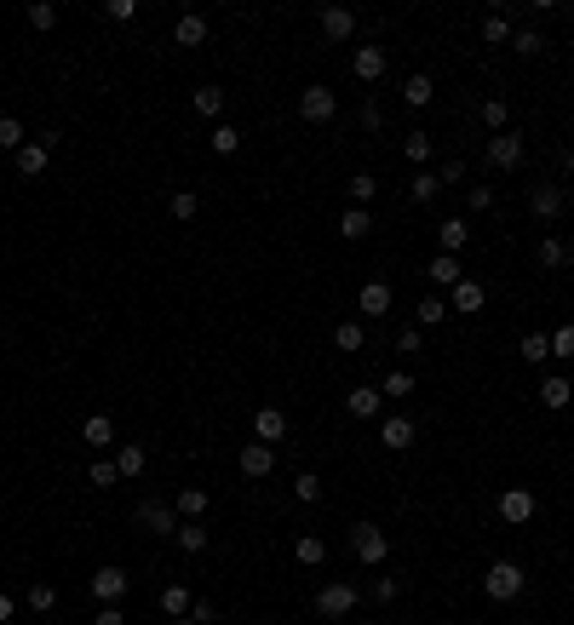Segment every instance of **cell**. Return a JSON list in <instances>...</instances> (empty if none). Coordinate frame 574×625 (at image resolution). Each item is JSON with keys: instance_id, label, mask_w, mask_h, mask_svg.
Returning a JSON list of instances; mask_svg holds the SVG:
<instances>
[{"instance_id": "1", "label": "cell", "mask_w": 574, "mask_h": 625, "mask_svg": "<svg viewBox=\"0 0 574 625\" xmlns=\"http://www.w3.org/2000/svg\"><path fill=\"white\" fill-rule=\"evenodd\" d=\"M351 557L362 562V568H379V562L391 557V534H385L379 522H351Z\"/></svg>"}, {"instance_id": "2", "label": "cell", "mask_w": 574, "mask_h": 625, "mask_svg": "<svg viewBox=\"0 0 574 625\" xmlns=\"http://www.w3.org/2000/svg\"><path fill=\"white\" fill-rule=\"evenodd\" d=\"M523 585H529V574H523L511 557L488 562V574H483V591H488L494 602H517V597H523Z\"/></svg>"}, {"instance_id": "3", "label": "cell", "mask_w": 574, "mask_h": 625, "mask_svg": "<svg viewBox=\"0 0 574 625\" xmlns=\"http://www.w3.org/2000/svg\"><path fill=\"white\" fill-rule=\"evenodd\" d=\"M356 602H362V591H356L351 580H328V585L316 591V614H322V620H345Z\"/></svg>"}, {"instance_id": "4", "label": "cell", "mask_w": 574, "mask_h": 625, "mask_svg": "<svg viewBox=\"0 0 574 625\" xmlns=\"http://www.w3.org/2000/svg\"><path fill=\"white\" fill-rule=\"evenodd\" d=\"M333 115H339L333 86H305V92H299V121H310V127H328Z\"/></svg>"}, {"instance_id": "5", "label": "cell", "mask_w": 574, "mask_h": 625, "mask_svg": "<svg viewBox=\"0 0 574 625\" xmlns=\"http://www.w3.org/2000/svg\"><path fill=\"white\" fill-rule=\"evenodd\" d=\"M87 591H92V597H98V608H104V602H121V597H127V591H132V580H127V568L104 562V568L87 580Z\"/></svg>"}, {"instance_id": "6", "label": "cell", "mask_w": 574, "mask_h": 625, "mask_svg": "<svg viewBox=\"0 0 574 625\" xmlns=\"http://www.w3.org/2000/svg\"><path fill=\"white\" fill-rule=\"evenodd\" d=\"M488 167L494 173H517L523 167V132H494L488 138Z\"/></svg>"}, {"instance_id": "7", "label": "cell", "mask_w": 574, "mask_h": 625, "mask_svg": "<svg viewBox=\"0 0 574 625\" xmlns=\"http://www.w3.org/2000/svg\"><path fill=\"white\" fill-rule=\"evenodd\" d=\"M534 511H540V499H534V488H506V494H500V517H506L511 528H523V522H534Z\"/></svg>"}, {"instance_id": "8", "label": "cell", "mask_w": 574, "mask_h": 625, "mask_svg": "<svg viewBox=\"0 0 574 625\" xmlns=\"http://www.w3.org/2000/svg\"><path fill=\"white\" fill-rule=\"evenodd\" d=\"M138 522H144L150 534H161V539L178 534V511L167 505V499H144V505H138Z\"/></svg>"}, {"instance_id": "9", "label": "cell", "mask_w": 574, "mask_h": 625, "mask_svg": "<svg viewBox=\"0 0 574 625\" xmlns=\"http://www.w3.org/2000/svg\"><path fill=\"white\" fill-rule=\"evenodd\" d=\"M12 167H18L23 178H41L46 167H52V132H46V138H35V144H23L18 155H12Z\"/></svg>"}, {"instance_id": "10", "label": "cell", "mask_w": 574, "mask_h": 625, "mask_svg": "<svg viewBox=\"0 0 574 625\" xmlns=\"http://www.w3.org/2000/svg\"><path fill=\"white\" fill-rule=\"evenodd\" d=\"M276 471V448L270 442H241V476L247 482H265Z\"/></svg>"}, {"instance_id": "11", "label": "cell", "mask_w": 574, "mask_h": 625, "mask_svg": "<svg viewBox=\"0 0 574 625\" xmlns=\"http://www.w3.org/2000/svg\"><path fill=\"white\" fill-rule=\"evenodd\" d=\"M483 304H488V287H483V281L465 276V281H454V287H448V310H460V316H477Z\"/></svg>"}, {"instance_id": "12", "label": "cell", "mask_w": 574, "mask_h": 625, "mask_svg": "<svg viewBox=\"0 0 574 625\" xmlns=\"http://www.w3.org/2000/svg\"><path fill=\"white\" fill-rule=\"evenodd\" d=\"M414 436H420V425H414L408 413H391V419L379 425V448H391V453H408V448H414Z\"/></svg>"}, {"instance_id": "13", "label": "cell", "mask_w": 574, "mask_h": 625, "mask_svg": "<svg viewBox=\"0 0 574 625\" xmlns=\"http://www.w3.org/2000/svg\"><path fill=\"white\" fill-rule=\"evenodd\" d=\"M563 207H569V201H563V190H557V184H534V190H529V213L540 218V224L563 218Z\"/></svg>"}, {"instance_id": "14", "label": "cell", "mask_w": 574, "mask_h": 625, "mask_svg": "<svg viewBox=\"0 0 574 625\" xmlns=\"http://www.w3.org/2000/svg\"><path fill=\"white\" fill-rule=\"evenodd\" d=\"M391 304H396V293L385 287V281H368L362 293H356V310H362L368 322H379V316H391Z\"/></svg>"}, {"instance_id": "15", "label": "cell", "mask_w": 574, "mask_h": 625, "mask_svg": "<svg viewBox=\"0 0 574 625\" xmlns=\"http://www.w3.org/2000/svg\"><path fill=\"white\" fill-rule=\"evenodd\" d=\"M351 75H356L362 86L385 81V46H356V58H351Z\"/></svg>"}, {"instance_id": "16", "label": "cell", "mask_w": 574, "mask_h": 625, "mask_svg": "<svg viewBox=\"0 0 574 625\" xmlns=\"http://www.w3.org/2000/svg\"><path fill=\"white\" fill-rule=\"evenodd\" d=\"M282 436H287V413H282V408H259V413H253V442H270V448H276Z\"/></svg>"}, {"instance_id": "17", "label": "cell", "mask_w": 574, "mask_h": 625, "mask_svg": "<svg viewBox=\"0 0 574 625\" xmlns=\"http://www.w3.org/2000/svg\"><path fill=\"white\" fill-rule=\"evenodd\" d=\"M379 385H356V390H345V408H351V419H379Z\"/></svg>"}, {"instance_id": "18", "label": "cell", "mask_w": 574, "mask_h": 625, "mask_svg": "<svg viewBox=\"0 0 574 625\" xmlns=\"http://www.w3.org/2000/svg\"><path fill=\"white\" fill-rule=\"evenodd\" d=\"M437 241H442V253H465V241H471V218H442L437 224Z\"/></svg>"}, {"instance_id": "19", "label": "cell", "mask_w": 574, "mask_h": 625, "mask_svg": "<svg viewBox=\"0 0 574 625\" xmlns=\"http://www.w3.org/2000/svg\"><path fill=\"white\" fill-rule=\"evenodd\" d=\"M574 402V385L563 379V373H551V379H540V408H551V413H563Z\"/></svg>"}, {"instance_id": "20", "label": "cell", "mask_w": 574, "mask_h": 625, "mask_svg": "<svg viewBox=\"0 0 574 625\" xmlns=\"http://www.w3.org/2000/svg\"><path fill=\"white\" fill-rule=\"evenodd\" d=\"M207 505H213L207 488H178V494H173V511H178L184 522H201V517H207Z\"/></svg>"}, {"instance_id": "21", "label": "cell", "mask_w": 574, "mask_h": 625, "mask_svg": "<svg viewBox=\"0 0 574 625\" xmlns=\"http://www.w3.org/2000/svg\"><path fill=\"white\" fill-rule=\"evenodd\" d=\"M322 35H328V41H351L356 35V12L351 6H328V12H322Z\"/></svg>"}, {"instance_id": "22", "label": "cell", "mask_w": 574, "mask_h": 625, "mask_svg": "<svg viewBox=\"0 0 574 625\" xmlns=\"http://www.w3.org/2000/svg\"><path fill=\"white\" fill-rule=\"evenodd\" d=\"M190 104H196V115H201V121H219V115H224V86H213V81H201Z\"/></svg>"}, {"instance_id": "23", "label": "cell", "mask_w": 574, "mask_h": 625, "mask_svg": "<svg viewBox=\"0 0 574 625\" xmlns=\"http://www.w3.org/2000/svg\"><path fill=\"white\" fill-rule=\"evenodd\" d=\"M402 155H408L414 167H431V155H437V138H431L425 127H414L408 138H402Z\"/></svg>"}, {"instance_id": "24", "label": "cell", "mask_w": 574, "mask_h": 625, "mask_svg": "<svg viewBox=\"0 0 574 625\" xmlns=\"http://www.w3.org/2000/svg\"><path fill=\"white\" fill-rule=\"evenodd\" d=\"M442 316H448V293H425V299L414 304V327H420V333H425V327H437Z\"/></svg>"}, {"instance_id": "25", "label": "cell", "mask_w": 574, "mask_h": 625, "mask_svg": "<svg viewBox=\"0 0 574 625\" xmlns=\"http://www.w3.org/2000/svg\"><path fill=\"white\" fill-rule=\"evenodd\" d=\"M207 35H213V29H207V18H201V12H184V18L173 23V41H178V46H201Z\"/></svg>"}, {"instance_id": "26", "label": "cell", "mask_w": 574, "mask_h": 625, "mask_svg": "<svg viewBox=\"0 0 574 625\" xmlns=\"http://www.w3.org/2000/svg\"><path fill=\"white\" fill-rule=\"evenodd\" d=\"M368 230H374V213H368V207H345V213H339V236H345V241H362Z\"/></svg>"}, {"instance_id": "27", "label": "cell", "mask_w": 574, "mask_h": 625, "mask_svg": "<svg viewBox=\"0 0 574 625\" xmlns=\"http://www.w3.org/2000/svg\"><path fill=\"white\" fill-rule=\"evenodd\" d=\"M431 98H437V81H431V75H408V81H402V104L408 109H425Z\"/></svg>"}, {"instance_id": "28", "label": "cell", "mask_w": 574, "mask_h": 625, "mask_svg": "<svg viewBox=\"0 0 574 625\" xmlns=\"http://www.w3.org/2000/svg\"><path fill=\"white\" fill-rule=\"evenodd\" d=\"M425 276H431V287H454V281H465V270H460V258H454V253L431 258V264H425Z\"/></svg>"}, {"instance_id": "29", "label": "cell", "mask_w": 574, "mask_h": 625, "mask_svg": "<svg viewBox=\"0 0 574 625\" xmlns=\"http://www.w3.org/2000/svg\"><path fill=\"white\" fill-rule=\"evenodd\" d=\"M477 121H483L488 132H511V109H506V98H483V104H477Z\"/></svg>"}, {"instance_id": "30", "label": "cell", "mask_w": 574, "mask_h": 625, "mask_svg": "<svg viewBox=\"0 0 574 625\" xmlns=\"http://www.w3.org/2000/svg\"><path fill=\"white\" fill-rule=\"evenodd\" d=\"M540 270H563V264H574V253H569V241H557V236H546L540 241Z\"/></svg>"}, {"instance_id": "31", "label": "cell", "mask_w": 574, "mask_h": 625, "mask_svg": "<svg viewBox=\"0 0 574 625\" xmlns=\"http://www.w3.org/2000/svg\"><path fill=\"white\" fill-rule=\"evenodd\" d=\"M178 551H190V557H201V551H207V545H213V534H207V528H201V522H178Z\"/></svg>"}, {"instance_id": "32", "label": "cell", "mask_w": 574, "mask_h": 625, "mask_svg": "<svg viewBox=\"0 0 574 625\" xmlns=\"http://www.w3.org/2000/svg\"><path fill=\"white\" fill-rule=\"evenodd\" d=\"M144 465H150L144 448H138V442H121V453H115V471H121V476H144Z\"/></svg>"}, {"instance_id": "33", "label": "cell", "mask_w": 574, "mask_h": 625, "mask_svg": "<svg viewBox=\"0 0 574 625\" xmlns=\"http://www.w3.org/2000/svg\"><path fill=\"white\" fill-rule=\"evenodd\" d=\"M322 557H328V545H322L316 534H299V539H293V562H299V568H316Z\"/></svg>"}, {"instance_id": "34", "label": "cell", "mask_w": 574, "mask_h": 625, "mask_svg": "<svg viewBox=\"0 0 574 625\" xmlns=\"http://www.w3.org/2000/svg\"><path fill=\"white\" fill-rule=\"evenodd\" d=\"M190 602H196L190 585H167V591H161V614H167V620H184V614H190Z\"/></svg>"}, {"instance_id": "35", "label": "cell", "mask_w": 574, "mask_h": 625, "mask_svg": "<svg viewBox=\"0 0 574 625\" xmlns=\"http://www.w3.org/2000/svg\"><path fill=\"white\" fill-rule=\"evenodd\" d=\"M81 436H87V442L98 448V453H104V448H115V425H110V419H104V413H92L87 425H81Z\"/></svg>"}, {"instance_id": "36", "label": "cell", "mask_w": 574, "mask_h": 625, "mask_svg": "<svg viewBox=\"0 0 574 625\" xmlns=\"http://www.w3.org/2000/svg\"><path fill=\"white\" fill-rule=\"evenodd\" d=\"M408 195L420 201V207H431V201L442 195V178H437V173H425V167H420V173H414V184H408Z\"/></svg>"}, {"instance_id": "37", "label": "cell", "mask_w": 574, "mask_h": 625, "mask_svg": "<svg viewBox=\"0 0 574 625\" xmlns=\"http://www.w3.org/2000/svg\"><path fill=\"white\" fill-rule=\"evenodd\" d=\"M362 345H368L362 322H333V350H362Z\"/></svg>"}, {"instance_id": "38", "label": "cell", "mask_w": 574, "mask_h": 625, "mask_svg": "<svg viewBox=\"0 0 574 625\" xmlns=\"http://www.w3.org/2000/svg\"><path fill=\"white\" fill-rule=\"evenodd\" d=\"M511 46H517V58H540L546 52V35L540 29H511Z\"/></svg>"}, {"instance_id": "39", "label": "cell", "mask_w": 574, "mask_h": 625, "mask_svg": "<svg viewBox=\"0 0 574 625\" xmlns=\"http://www.w3.org/2000/svg\"><path fill=\"white\" fill-rule=\"evenodd\" d=\"M517 356H523V362H546V356H551V339L546 333H523V345H517Z\"/></svg>"}, {"instance_id": "40", "label": "cell", "mask_w": 574, "mask_h": 625, "mask_svg": "<svg viewBox=\"0 0 574 625\" xmlns=\"http://www.w3.org/2000/svg\"><path fill=\"white\" fill-rule=\"evenodd\" d=\"M293 499H299V505H316V499H322V476L316 471H299V476H293Z\"/></svg>"}, {"instance_id": "41", "label": "cell", "mask_w": 574, "mask_h": 625, "mask_svg": "<svg viewBox=\"0 0 574 625\" xmlns=\"http://www.w3.org/2000/svg\"><path fill=\"white\" fill-rule=\"evenodd\" d=\"M23 144H29V138H23V121H18V115H0V149L18 155Z\"/></svg>"}, {"instance_id": "42", "label": "cell", "mask_w": 574, "mask_h": 625, "mask_svg": "<svg viewBox=\"0 0 574 625\" xmlns=\"http://www.w3.org/2000/svg\"><path fill=\"white\" fill-rule=\"evenodd\" d=\"M477 35H483L488 46H500V41H511V18H506V12H488V18H483V29H477Z\"/></svg>"}, {"instance_id": "43", "label": "cell", "mask_w": 574, "mask_h": 625, "mask_svg": "<svg viewBox=\"0 0 574 625\" xmlns=\"http://www.w3.org/2000/svg\"><path fill=\"white\" fill-rule=\"evenodd\" d=\"M167 213L178 218V224H190V218L201 213V201H196V190H173V201H167Z\"/></svg>"}, {"instance_id": "44", "label": "cell", "mask_w": 574, "mask_h": 625, "mask_svg": "<svg viewBox=\"0 0 574 625\" xmlns=\"http://www.w3.org/2000/svg\"><path fill=\"white\" fill-rule=\"evenodd\" d=\"M374 195H379V178H374V173H356V178H351V207H368Z\"/></svg>"}, {"instance_id": "45", "label": "cell", "mask_w": 574, "mask_h": 625, "mask_svg": "<svg viewBox=\"0 0 574 625\" xmlns=\"http://www.w3.org/2000/svg\"><path fill=\"white\" fill-rule=\"evenodd\" d=\"M546 339H551V356H557V362H574V322H563V327L546 333Z\"/></svg>"}, {"instance_id": "46", "label": "cell", "mask_w": 574, "mask_h": 625, "mask_svg": "<svg viewBox=\"0 0 574 625\" xmlns=\"http://www.w3.org/2000/svg\"><path fill=\"white\" fill-rule=\"evenodd\" d=\"M87 482H92V488H115V482H121V471H115V459H92V471H87Z\"/></svg>"}, {"instance_id": "47", "label": "cell", "mask_w": 574, "mask_h": 625, "mask_svg": "<svg viewBox=\"0 0 574 625\" xmlns=\"http://www.w3.org/2000/svg\"><path fill=\"white\" fill-rule=\"evenodd\" d=\"M29 608H35V614H52V608H58V585H29Z\"/></svg>"}, {"instance_id": "48", "label": "cell", "mask_w": 574, "mask_h": 625, "mask_svg": "<svg viewBox=\"0 0 574 625\" xmlns=\"http://www.w3.org/2000/svg\"><path fill=\"white\" fill-rule=\"evenodd\" d=\"M236 149H241V132L230 127V121H224V127H213V155H236Z\"/></svg>"}, {"instance_id": "49", "label": "cell", "mask_w": 574, "mask_h": 625, "mask_svg": "<svg viewBox=\"0 0 574 625\" xmlns=\"http://www.w3.org/2000/svg\"><path fill=\"white\" fill-rule=\"evenodd\" d=\"M379 396H414V373H385Z\"/></svg>"}, {"instance_id": "50", "label": "cell", "mask_w": 574, "mask_h": 625, "mask_svg": "<svg viewBox=\"0 0 574 625\" xmlns=\"http://www.w3.org/2000/svg\"><path fill=\"white\" fill-rule=\"evenodd\" d=\"M391 350H396V356H420V350H425V333H420V327H402Z\"/></svg>"}, {"instance_id": "51", "label": "cell", "mask_w": 574, "mask_h": 625, "mask_svg": "<svg viewBox=\"0 0 574 625\" xmlns=\"http://www.w3.org/2000/svg\"><path fill=\"white\" fill-rule=\"evenodd\" d=\"M494 207V190L488 184H471V195H465V213H488Z\"/></svg>"}, {"instance_id": "52", "label": "cell", "mask_w": 574, "mask_h": 625, "mask_svg": "<svg viewBox=\"0 0 574 625\" xmlns=\"http://www.w3.org/2000/svg\"><path fill=\"white\" fill-rule=\"evenodd\" d=\"M29 23H35V29H52V23H58V6H46V0H35V6H29Z\"/></svg>"}, {"instance_id": "53", "label": "cell", "mask_w": 574, "mask_h": 625, "mask_svg": "<svg viewBox=\"0 0 574 625\" xmlns=\"http://www.w3.org/2000/svg\"><path fill=\"white\" fill-rule=\"evenodd\" d=\"M385 127V109H379V98H368L362 104V132H379Z\"/></svg>"}, {"instance_id": "54", "label": "cell", "mask_w": 574, "mask_h": 625, "mask_svg": "<svg viewBox=\"0 0 574 625\" xmlns=\"http://www.w3.org/2000/svg\"><path fill=\"white\" fill-rule=\"evenodd\" d=\"M190 620H196V625H213V620H219V608H213L207 597H196V602H190Z\"/></svg>"}, {"instance_id": "55", "label": "cell", "mask_w": 574, "mask_h": 625, "mask_svg": "<svg viewBox=\"0 0 574 625\" xmlns=\"http://www.w3.org/2000/svg\"><path fill=\"white\" fill-rule=\"evenodd\" d=\"M132 12H138V6H132V0H104V18H115V23H127V18H132Z\"/></svg>"}, {"instance_id": "56", "label": "cell", "mask_w": 574, "mask_h": 625, "mask_svg": "<svg viewBox=\"0 0 574 625\" xmlns=\"http://www.w3.org/2000/svg\"><path fill=\"white\" fill-rule=\"evenodd\" d=\"M402 597V580H374V602H396Z\"/></svg>"}, {"instance_id": "57", "label": "cell", "mask_w": 574, "mask_h": 625, "mask_svg": "<svg viewBox=\"0 0 574 625\" xmlns=\"http://www.w3.org/2000/svg\"><path fill=\"white\" fill-rule=\"evenodd\" d=\"M92 625H127V614H121V602H104V608H98V620H92Z\"/></svg>"}, {"instance_id": "58", "label": "cell", "mask_w": 574, "mask_h": 625, "mask_svg": "<svg viewBox=\"0 0 574 625\" xmlns=\"http://www.w3.org/2000/svg\"><path fill=\"white\" fill-rule=\"evenodd\" d=\"M437 178H442V184H460V178H465V161H442Z\"/></svg>"}, {"instance_id": "59", "label": "cell", "mask_w": 574, "mask_h": 625, "mask_svg": "<svg viewBox=\"0 0 574 625\" xmlns=\"http://www.w3.org/2000/svg\"><path fill=\"white\" fill-rule=\"evenodd\" d=\"M557 167H563V173H569V178H574V144H569V149H563V155H557Z\"/></svg>"}, {"instance_id": "60", "label": "cell", "mask_w": 574, "mask_h": 625, "mask_svg": "<svg viewBox=\"0 0 574 625\" xmlns=\"http://www.w3.org/2000/svg\"><path fill=\"white\" fill-rule=\"evenodd\" d=\"M12 620V597H6V591H0V625H6Z\"/></svg>"}, {"instance_id": "61", "label": "cell", "mask_w": 574, "mask_h": 625, "mask_svg": "<svg viewBox=\"0 0 574 625\" xmlns=\"http://www.w3.org/2000/svg\"><path fill=\"white\" fill-rule=\"evenodd\" d=\"M173 625H196V620H190V614H184V620H173Z\"/></svg>"}, {"instance_id": "62", "label": "cell", "mask_w": 574, "mask_h": 625, "mask_svg": "<svg viewBox=\"0 0 574 625\" xmlns=\"http://www.w3.org/2000/svg\"><path fill=\"white\" fill-rule=\"evenodd\" d=\"M517 625H529V620H517Z\"/></svg>"}, {"instance_id": "63", "label": "cell", "mask_w": 574, "mask_h": 625, "mask_svg": "<svg viewBox=\"0 0 574 625\" xmlns=\"http://www.w3.org/2000/svg\"><path fill=\"white\" fill-rule=\"evenodd\" d=\"M569 207H574V201H569Z\"/></svg>"}]
</instances>
